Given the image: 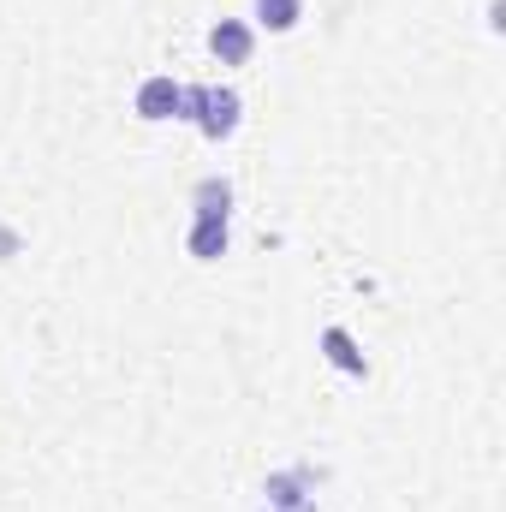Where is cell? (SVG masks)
<instances>
[{
	"label": "cell",
	"mask_w": 506,
	"mask_h": 512,
	"mask_svg": "<svg viewBox=\"0 0 506 512\" xmlns=\"http://www.w3.org/2000/svg\"><path fill=\"white\" fill-rule=\"evenodd\" d=\"M179 120H197L203 137H233L239 131V96L233 90H185Z\"/></svg>",
	"instance_id": "6da1fadb"
},
{
	"label": "cell",
	"mask_w": 506,
	"mask_h": 512,
	"mask_svg": "<svg viewBox=\"0 0 506 512\" xmlns=\"http://www.w3.org/2000/svg\"><path fill=\"white\" fill-rule=\"evenodd\" d=\"M251 48H256V36H251V24H239V18H221V24L209 30V54H215L221 66H245Z\"/></svg>",
	"instance_id": "7a4b0ae2"
},
{
	"label": "cell",
	"mask_w": 506,
	"mask_h": 512,
	"mask_svg": "<svg viewBox=\"0 0 506 512\" xmlns=\"http://www.w3.org/2000/svg\"><path fill=\"white\" fill-rule=\"evenodd\" d=\"M179 102H185V90L173 78H143L137 84V114L143 120H179Z\"/></svg>",
	"instance_id": "3957f363"
},
{
	"label": "cell",
	"mask_w": 506,
	"mask_h": 512,
	"mask_svg": "<svg viewBox=\"0 0 506 512\" xmlns=\"http://www.w3.org/2000/svg\"><path fill=\"white\" fill-rule=\"evenodd\" d=\"M322 352H328L334 370H346V376H370V364H364V352H358V340H352L346 328H322Z\"/></svg>",
	"instance_id": "277c9868"
},
{
	"label": "cell",
	"mask_w": 506,
	"mask_h": 512,
	"mask_svg": "<svg viewBox=\"0 0 506 512\" xmlns=\"http://www.w3.org/2000/svg\"><path fill=\"white\" fill-rule=\"evenodd\" d=\"M233 209V185L227 179H203L197 185V221H227Z\"/></svg>",
	"instance_id": "5b68a950"
},
{
	"label": "cell",
	"mask_w": 506,
	"mask_h": 512,
	"mask_svg": "<svg viewBox=\"0 0 506 512\" xmlns=\"http://www.w3.org/2000/svg\"><path fill=\"white\" fill-rule=\"evenodd\" d=\"M185 245H191V256H197V262H215V256H227V221H197Z\"/></svg>",
	"instance_id": "8992f818"
},
{
	"label": "cell",
	"mask_w": 506,
	"mask_h": 512,
	"mask_svg": "<svg viewBox=\"0 0 506 512\" xmlns=\"http://www.w3.org/2000/svg\"><path fill=\"white\" fill-rule=\"evenodd\" d=\"M298 18H304V0H256V24L274 30V36H286Z\"/></svg>",
	"instance_id": "52a82bcc"
},
{
	"label": "cell",
	"mask_w": 506,
	"mask_h": 512,
	"mask_svg": "<svg viewBox=\"0 0 506 512\" xmlns=\"http://www.w3.org/2000/svg\"><path fill=\"white\" fill-rule=\"evenodd\" d=\"M292 512H316V507H292Z\"/></svg>",
	"instance_id": "ba28073f"
}]
</instances>
